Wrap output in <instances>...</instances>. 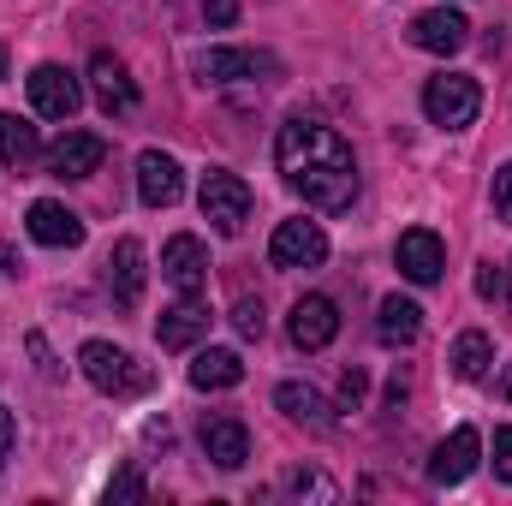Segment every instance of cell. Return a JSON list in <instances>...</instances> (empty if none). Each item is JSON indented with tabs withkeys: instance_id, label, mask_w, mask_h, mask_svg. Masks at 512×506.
<instances>
[{
	"instance_id": "5b68a950",
	"label": "cell",
	"mask_w": 512,
	"mask_h": 506,
	"mask_svg": "<svg viewBox=\"0 0 512 506\" xmlns=\"http://www.w3.org/2000/svg\"><path fill=\"white\" fill-rule=\"evenodd\" d=\"M161 280H167L179 298H203V286H209V251H203L197 233H173V239H167V251H161Z\"/></svg>"
},
{
	"instance_id": "e0dca14e",
	"label": "cell",
	"mask_w": 512,
	"mask_h": 506,
	"mask_svg": "<svg viewBox=\"0 0 512 506\" xmlns=\"http://www.w3.org/2000/svg\"><path fill=\"white\" fill-rule=\"evenodd\" d=\"M477 459H483V435L471 429V423H459L441 447H435V459H429V477L435 483H465L471 471H477Z\"/></svg>"
},
{
	"instance_id": "9a60e30c",
	"label": "cell",
	"mask_w": 512,
	"mask_h": 506,
	"mask_svg": "<svg viewBox=\"0 0 512 506\" xmlns=\"http://www.w3.org/2000/svg\"><path fill=\"white\" fill-rule=\"evenodd\" d=\"M143 286H149V268H143V245L137 239H120L108 251V292L120 310H137L143 304Z\"/></svg>"
},
{
	"instance_id": "8fae6325",
	"label": "cell",
	"mask_w": 512,
	"mask_h": 506,
	"mask_svg": "<svg viewBox=\"0 0 512 506\" xmlns=\"http://www.w3.org/2000/svg\"><path fill=\"white\" fill-rule=\"evenodd\" d=\"M405 36H411V48H423V54H459V48L471 42V24H465V12H453V6H435V12H417Z\"/></svg>"
},
{
	"instance_id": "7402d4cb",
	"label": "cell",
	"mask_w": 512,
	"mask_h": 506,
	"mask_svg": "<svg viewBox=\"0 0 512 506\" xmlns=\"http://www.w3.org/2000/svg\"><path fill=\"white\" fill-rule=\"evenodd\" d=\"M417 334H423V310H417L411 298H399V292L382 298V310H376V340H382V346H411Z\"/></svg>"
},
{
	"instance_id": "e575fe53",
	"label": "cell",
	"mask_w": 512,
	"mask_h": 506,
	"mask_svg": "<svg viewBox=\"0 0 512 506\" xmlns=\"http://www.w3.org/2000/svg\"><path fill=\"white\" fill-rule=\"evenodd\" d=\"M0 78H6V42H0Z\"/></svg>"
},
{
	"instance_id": "4dcf8cb0",
	"label": "cell",
	"mask_w": 512,
	"mask_h": 506,
	"mask_svg": "<svg viewBox=\"0 0 512 506\" xmlns=\"http://www.w3.org/2000/svg\"><path fill=\"white\" fill-rule=\"evenodd\" d=\"M501 286H507V268L483 262V274H477V292H483V298H501Z\"/></svg>"
},
{
	"instance_id": "ac0fdd59",
	"label": "cell",
	"mask_w": 512,
	"mask_h": 506,
	"mask_svg": "<svg viewBox=\"0 0 512 506\" xmlns=\"http://www.w3.org/2000/svg\"><path fill=\"white\" fill-rule=\"evenodd\" d=\"M90 90H96V108H102L108 120L137 108V84H131V72L114 54H96V60H90Z\"/></svg>"
},
{
	"instance_id": "ffe728a7",
	"label": "cell",
	"mask_w": 512,
	"mask_h": 506,
	"mask_svg": "<svg viewBox=\"0 0 512 506\" xmlns=\"http://www.w3.org/2000/svg\"><path fill=\"white\" fill-rule=\"evenodd\" d=\"M245 381V358L233 346H203L191 358V387L197 393H221V387H239Z\"/></svg>"
},
{
	"instance_id": "603a6c76",
	"label": "cell",
	"mask_w": 512,
	"mask_h": 506,
	"mask_svg": "<svg viewBox=\"0 0 512 506\" xmlns=\"http://www.w3.org/2000/svg\"><path fill=\"white\" fill-rule=\"evenodd\" d=\"M274 405L292 417V423H310V429H328L334 417H328V399L310 387V381H280L274 387Z\"/></svg>"
},
{
	"instance_id": "4fadbf2b",
	"label": "cell",
	"mask_w": 512,
	"mask_h": 506,
	"mask_svg": "<svg viewBox=\"0 0 512 506\" xmlns=\"http://www.w3.org/2000/svg\"><path fill=\"white\" fill-rule=\"evenodd\" d=\"M102 161H108V143H102L96 131H66V137L48 149V173H54V179H90Z\"/></svg>"
},
{
	"instance_id": "5bb4252c",
	"label": "cell",
	"mask_w": 512,
	"mask_h": 506,
	"mask_svg": "<svg viewBox=\"0 0 512 506\" xmlns=\"http://www.w3.org/2000/svg\"><path fill=\"white\" fill-rule=\"evenodd\" d=\"M30 239L36 245H48V251H78L84 245V221L66 209V203H54V197H42V203H30Z\"/></svg>"
},
{
	"instance_id": "44dd1931",
	"label": "cell",
	"mask_w": 512,
	"mask_h": 506,
	"mask_svg": "<svg viewBox=\"0 0 512 506\" xmlns=\"http://www.w3.org/2000/svg\"><path fill=\"white\" fill-rule=\"evenodd\" d=\"M0 161L12 167V173H30L36 161H42V137L30 120H18V114H0Z\"/></svg>"
},
{
	"instance_id": "9c48e42d",
	"label": "cell",
	"mask_w": 512,
	"mask_h": 506,
	"mask_svg": "<svg viewBox=\"0 0 512 506\" xmlns=\"http://www.w3.org/2000/svg\"><path fill=\"white\" fill-rule=\"evenodd\" d=\"M399 274L411 280V286H435L441 280V268H447V245H441V233H429V227H411V233H399Z\"/></svg>"
},
{
	"instance_id": "6da1fadb",
	"label": "cell",
	"mask_w": 512,
	"mask_h": 506,
	"mask_svg": "<svg viewBox=\"0 0 512 506\" xmlns=\"http://www.w3.org/2000/svg\"><path fill=\"white\" fill-rule=\"evenodd\" d=\"M274 167L322 215H340L358 197V155H352V143L340 131L322 126V120H304V114L286 120L280 137H274Z\"/></svg>"
},
{
	"instance_id": "d6a6232c",
	"label": "cell",
	"mask_w": 512,
	"mask_h": 506,
	"mask_svg": "<svg viewBox=\"0 0 512 506\" xmlns=\"http://www.w3.org/2000/svg\"><path fill=\"white\" fill-rule=\"evenodd\" d=\"M12 441H18V423H12V411L0 405V465L12 459Z\"/></svg>"
},
{
	"instance_id": "f1b7e54d",
	"label": "cell",
	"mask_w": 512,
	"mask_h": 506,
	"mask_svg": "<svg viewBox=\"0 0 512 506\" xmlns=\"http://www.w3.org/2000/svg\"><path fill=\"white\" fill-rule=\"evenodd\" d=\"M495 215H501V221H512V161L495 173Z\"/></svg>"
},
{
	"instance_id": "3957f363",
	"label": "cell",
	"mask_w": 512,
	"mask_h": 506,
	"mask_svg": "<svg viewBox=\"0 0 512 506\" xmlns=\"http://www.w3.org/2000/svg\"><path fill=\"white\" fill-rule=\"evenodd\" d=\"M423 114H429V126H441V131H465L483 114L477 78H465V72H435V78L423 84Z\"/></svg>"
},
{
	"instance_id": "d6986e66",
	"label": "cell",
	"mask_w": 512,
	"mask_h": 506,
	"mask_svg": "<svg viewBox=\"0 0 512 506\" xmlns=\"http://www.w3.org/2000/svg\"><path fill=\"white\" fill-rule=\"evenodd\" d=\"M203 334H209V310H203L197 298H179V304H173V310H161V322H155L161 352H191Z\"/></svg>"
},
{
	"instance_id": "ba28073f",
	"label": "cell",
	"mask_w": 512,
	"mask_h": 506,
	"mask_svg": "<svg viewBox=\"0 0 512 506\" xmlns=\"http://www.w3.org/2000/svg\"><path fill=\"white\" fill-rule=\"evenodd\" d=\"M286 334H292V346H298V352H322V346H334V334H340V304H334V298H322V292L298 298V304H292Z\"/></svg>"
},
{
	"instance_id": "d4e9b609",
	"label": "cell",
	"mask_w": 512,
	"mask_h": 506,
	"mask_svg": "<svg viewBox=\"0 0 512 506\" xmlns=\"http://www.w3.org/2000/svg\"><path fill=\"white\" fill-rule=\"evenodd\" d=\"M292 501H334L340 489H334V477H322V471H286V483H280Z\"/></svg>"
},
{
	"instance_id": "7c38bea8",
	"label": "cell",
	"mask_w": 512,
	"mask_h": 506,
	"mask_svg": "<svg viewBox=\"0 0 512 506\" xmlns=\"http://www.w3.org/2000/svg\"><path fill=\"white\" fill-rule=\"evenodd\" d=\"M137 197H143L149 209H173V203L185 197V173H179V161L161 155V149H143V155H137Z\"/></svg>"
},
{
	"instance_id": "d590c367",
	"label": "cell",
	"mask_w": 512,
	"mask_h": 506,
	"mask_svg": "<svg viewBox=\"0 0 512 506\" xmlns=\"http://www.w3.org/2000/svg\"><path fill=\"white\" fill-rule=\"evenodd\" d=\"M507 399H512V376H507Z\"/></svg>"
},
{
	"instance_id": "30bf717a",
	"label": "cell",
	"mask_w": 512,
	"mask_h": 506,
	"mask_svg": "<svg viewBox=\"0 0 512 506\" xmlns=\"http://www.w3.org/2000/svg\"><path fill=\"white\" fill-rule=\"evenodd\" d=\"M203 78L209 84H245V78H280V60L262 54V48H209L203 60Z\"/></svg>"
},
{
	"instance_id": "1f68e13d",
	"label": "cell",
	"mask_w": 512,
	"mask_h": 506,
	"mask_svg": "<svg viewBox=\"0 0 512 506\" xmlns=\"http://www.w3.org/2000/svg\"><path fill=\"white\" fill-rule=\"evenodd\" d=\"M203 12H209V24H221V30H227V24L239 18V0H203Z\"/></svg>"
},
{
	"instance_id": "f546056e",
	"label": "cell",
	"mask_w": 512,
	"mask_h": 506,
	"mask_svg": "<svg viewBox=\"0 0 512 506\" xmlns=\"http://www.w3.org/2000/svg\"><path fill=\"white\" fill-rule=\"evenodd\" d=\"M495 477L512 483V429H495Z\"/></svg>"
},
{
	"instance_id": "277c9868",
	"label": "cell",
	"mask_w": 512,
	"mask_h": 506,
	"mask_svg": "<svg viewBox=\"0 0 512 506\" xmlns=\"http://www.w3.org/2000/svg\"><path fill=\"white\" fill-rule=\"evenodd\" d=\"M197 203H203V221H209L215 233H227V239H239V233H245V221H251V185H245L239 173H227V167L203 173Z\"/></svg>"
},
{
	"instance_id": "83f0119b",
	"label": "cell",
	"mask_w": 512,
	"mask_h": 506,
	"mask_svg": "<svg viewBox=\"0 0 512 506\" xmlns=\"http://www.w3.org/2000/svg\"><path fill=\"white\" fill-rule=\"evenodd\" d=\"M364 393H370V376H364V370H346V376H340V405H346V411H358Z\"/></svg>"
},
{
	"instance_id": "cb8c5ba5",
	"label": "cell",
	"mask_w": 512,
	"mask_h": 506,
	"mask_svg": "<svg viewBox=\"0 0 512 506\" xmlns=\"http://www.w3.org/2000/svg\"><path fill=\"white\" fill-rule=\"evenodd\" d=\"M489 364H495V346H489V334L465 328V334L453 340V376H459V381H483V376H489Z\"/></svg>"
},
{
	"instance_id": "7a4b0ae2",
	"label": "cell",
	"mask_w": 512,
	"mask_h": 506,
	"mask_svg": "<svg viewBox=\"0 0 512 506\" xmlns=\"http://www.w3.org/2000/svg\"><path fill=\"white\" fill-rule=\"evenodd\" d=\"M78 370H84V381L96 393H108V399H143L155 387V370L137 364L126 346H114V340H84L78 346Z\"/></svg>"
},
{
	"instance_id": "52a82bcc",
	"label": "cell",
	"mask_w": 512,
	"mask_h": 506,
	"mask_svg": "<svg viewBox=\"0 0 512 506\" xmlns=\"http://www.w3.org/2000/svg\"><path fill=\"white\" fill-rule=\"evenodd\" d=\"M30 108L42 114V120H72L78 108H84V90H78V78L66 72V66H36L30 72Z\"/></svg>"
},
{
	"instance_id": "2e32d148",
	"label": "cell",
	"mask_w": 512,
	"mask_h": 506,
	"mask_svg": "<svg viewBox=\"0 0 512 506\" xmlns=\"http://www.w3.org/2000/svg\"><path fill=\"white\" fill-rule=\"evenodd\" d=\"M203 459L209 465H221V471H239L245 459H251V429L239 423V417H203Z\"/></svg>"
},
{
	"instance_id": "836d02e7",
	"label": "cell",
	"mask_w": 512,
	"mask_h": 506,
	"mask_svg": "<svg viewBox=\"0 0 512 506\" xmlns=\"http://www.w3.org/2000/svg\"><path fill=\"white\" fill-rule=\"evenodd\" d=\"M501 298H507V304H512V262H507V286H501Z\"/></svg>"
},
{
	"instance_id": "8992f818",
	"label": "cell",
	"mask_w": 512,
	"mask_h": 506,
	"mask_svg": "<svg viewBox=\"0 0 512 506\" xmlns=\"http://www.w3.org/2000/svg\"><path fill=\"white\" fill-rule=\"evenodd\" d=\"M268 262L274 268H322L328 262V233L316 221H280L268 239Z\"/></svg>"
},
{
	"instance_id": "484cf974",
	"label": "cell",
	"mask_w": 512,
	"mask_h": 506,
	"mask_svg": "<svg viewBox=\"0 0 512 506\" xmlns=\"http://www.w3.org/2000/svg\"><path fill=\"white\" fill-rule=\"evenodd\" d=\"M233 328H239L245 340H262V334H268V316H262V298H239V304H233Z\"/></svg>"
},
{
	"instance_id": "4316f807",
	"label": "cell",
	"mask_w": 512,
	"mask_h": 506,
	"mask_svg": "<svg viewBox=\"0 0 512 506\" xmlns=\"http://www.w3.org/2000/svg\"><path fill=\"white\" fill-rule=\"evenodd\" d=\"M143 495H149V483H143V471H137V465H126V471L108 483V501H143Z\"/></svg>"
}]
</instances>
